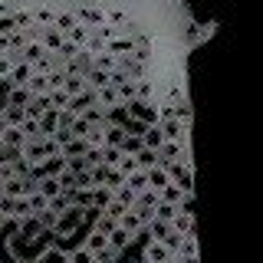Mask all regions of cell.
<instances>
[{
  "instance_id": "cell-2",
  "label": "cell",
  "mask_w": 263,
  "mask_h": 263,
  "mask_svg": "<svg viewBox=\"0 0 263 263\" xmlns=\"http://www.w3.org/2000/svg\"><path fill=\"white\" fill-rule=\"evenodd\" d=\"M40 260L43 263H69V250H63L60 243H49L40 250Z\"/></svg>"
},
{
  "instance_id": "cell-3",
  "label": "cell",
  "mask_w": 263,
  "mask_h": 263,
  "mask_svg": "<svg viewBox=\"0 0 263 263\" xmlns=\"http://www.w3.org/2000/svg\"><path fill=\"white\" fill-rule=\"evenodd\" d=\"M69 263H96V257L86 247H76V250H69Z\"/></svg>"
},
{
  "instance_id": "cell-1",
  "label": "cell",
  "mask_w": 263,
  "mask_h": 263,
  "mask_svg": "<svg viewBox=\"0 0 263 263\" xmlns=\"http://www.w3.org/2000/svg\"><path fill=\"white\" fill-rule=\"evenodd\" d=\"M171 257H175V250L161 240H148L145 250H142V263H168Z\"/></svg>"
}]
</instances>
